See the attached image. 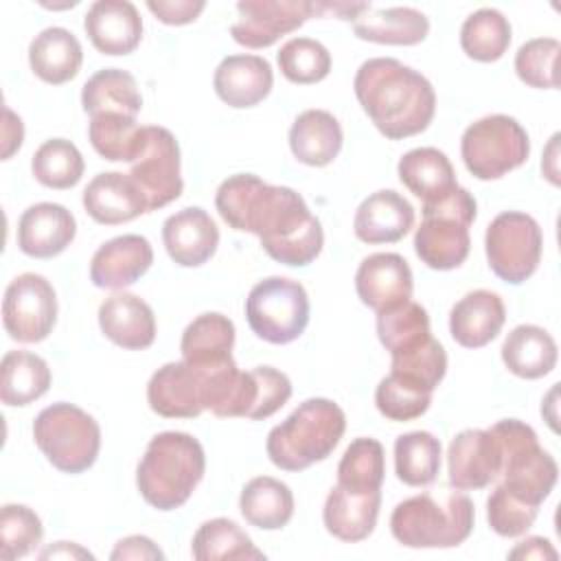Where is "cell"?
Returning <instances> with one entry per match:
<instances>
[{"label":"cell","instance_id":"obj_1","mask_svg":"<svg viewBox=\"0 0 561 561\" xmlns=\"http://www.w3.org/2000/svg\"><path fill=\"white\" fill-rule=\"evenodd\" d=\"M215 206L232 230L256 234L261 248L283 265L305 267L322 252V224L289 186L237 173L219 184Z\"/></svg>","mask_w":561,"mask_h":561},{"label":"cell","instance_id":"obj_2","mask_svg":"<svg viewBox=\"0 0 561 561\" xmlns=\"http://www.w3.org/2000/svg\"><path fill=\"white\" fill-rule=\"evenodd\" d=\"M355 96L373 125L390 140L425 131L436 112L432 83L392 57L366 59L355 72Z\"/></svg>","mask_w":561,"mask_h":561},{"label":"cell","instance_id":"obj_3","mask_svg":"<svg viewBox=\"0 0 561 561\" xmlns=\"http://www.w3.org/2000/svg\"><path fill=\"white\" fill-rule=\"evenodd\" d=\"M241 370L234 359L197 366L184 359L160 366L147 383L149 408L164 419H195L210 410L221 419Z\"/></svg>","mask_w":561,"mask_h":561},{"label":"cell","instance_id":"obj_4","mask_svg":"<svg viewBox=\"0 0 561 561\" xmlns=\"http://www.w3.org/2000/svg\"><path fill=\"white\" fill-rule=\"evenodd\" d=\"M206 471L202 443L186 432L156 434L136 469L142 500L158 511H175L188 502Z\"/></svg>","mask_w":561,"mask_h":561},{"label":"cell","instance_id":"obj_5","mask_svg":"<svg viewBox=\"0 0 561 561\" xmlns=\"http://www.w3.org/2000/svg\"><path fill=\"white\" fill-rule=\"evenodd\" d=\"M346 430L344 410L324 397L302 401L265 440L270 460L283 471H305L331 456Z\"/></svg>","mask_w":561,"mask_h":561},{"label":"cell","instance_id":"obj_6","mask_svg":"<svg viewBox=\"0 0 561 561\" xmlns=\"http://www.w3.org/2000/svg\"><path fill=\"white\" fill-rule=\"evenodd\" d=\"M473 519V502L458 489L421 493L394 506L390 530L408 548H456L469 539Z\"/></svg>","mask_w":561,"mask_h":561},{"label":"cell","instance_id":"obj_7","mask_svg":"<svg viewBox=\"0 0 561 561\" xmlns=\"http://www.w3.org/2000/svg\"><path fill=\"white\" fill-rule=\"evenodd\" d=\"M476 215L478 204L462 186L423 204V221L414 232L416 256L438 272L460 267L469 256V226L476 221Z\"/></svg>","mask_w":561,"mask_h":561},{"label":"cell","instance_id":"obj_8","mask_svg":"<svg viewBox=\"0 0 561 561\" xmlns=\"http://www.w3.org/2000/svg\"><path fill=\"white\" fill-rule=\"evenodd\" d=\"M489 430L502 449L500 484L517 500L539 508L559 478L554 458L539 445L535 430L519 419H502Z\"/></svg>","mask_w":561,"mask_h":561},{"label":"cell","instance_id":"obj_9","mask_svg":"<svg viewBox=\"0 0 561 561\" xmlns=\"http://www.w3.org/2000/svg\"><path fill=\"white\" fill-rule=\"evenodd\" d=\"M33 438L61 473L88 471L101 449V427L94 416L66 401L53 403L35 416Z\"/></svg>","mask_w":561,"mask_h":561},{"label":"cell","instance_id":"obj_10","mask_svg":"<svg viewBox=\"0 0 561 561\" xmlns=\"http://www.w3.org/2000/svg\"><path fill=\"white\" fill-rule=\"evenodd\" d=\"M526 129L506 114H491L471 123L460 138V156L478 180H497L528 160Z\"/></svg>","mask_w":561,"mask_h":561},{"label":"cell","instance_id":"obj_11","mask_svg":"<svg viewBox=\"0 0 561 561\" xmlns=\"http://www.w3.org/2000/svg\"><path fill=\"white\" fill-rule=\"evenodd\" d=\"M245 318L256 337L270 344H289L309 324V296L294 278H263L245 298Z\"/></svg>","mask_w":561,"mask_h":561},{"label":"cell","instance_id":"obj_12","mask_svg":"<svg viewBox=\"0 0 561 561\" xmlns=\"http://www.w3.org/2000/svg\"><path fill=\"white\" fill-rule=\"evenodd\" d=\"M484 252L491 272L500 280L522 285L539 267L543 252L541 228L526 213H500L486 228Z\"/></svg>","mask_w":561,"mask_h":561},{"label":"cell","instance_id":"obj_13","mask_svg":"<svg viewBox=\"0 0 561 561\" xmlns=\"http://www.w3.org/2000/svg\"><path fill=\"white\" fill-rule=\"evenodd\" d=\"M129 164L127 175L142 191L149 213L164 208L182 195L180 145L167 127L147 125L142 145Z\"/></svg>","mask_w":561,"mask_h":561},{"label":"cell","instance_id":"obj_14","mask_svg":"<svg viewBox=\"0 0 561 561\" xmlns=\"http://www.w3.org/2000/svg\"><path fill=\"white\" fill-rule=\"evenodd\" d=\"M57 322V294L42 274L15 276L2 300V324L11 340L22 344L42 342Z\"/></svg>","mask_w":561,"mask_h":561},{"label":"cell","instance_id":"obj_15","mask_svg":"<svg viewBox=\"0 0 561 561\" xmlns=\"http://www.w3.org/2000/svg\"><path fill=\"white\" fill-rule=\"evenodd\" d=\"M230 35L245 48H267L316 15L311 0H241Z\"/></svg>","mask_w":561,"mask_h":561},{"label":"cell","instance_id":"obj_16","mask_svg":"<svg viewBox=\"0 0 561 561\" xmlns=\"http://www.w3.org/2000/svg\"><path fill=\"white\" fill-rule=\"evenodd\" d=\"M502 449L491 430H462L447 449L449 484L458 491L484 489L500 478Z\"/></svg>","mask_w":561,"mask_h":561},{"label":"cell","instance_id":"obj_17","mask_svg":"<svg viewBox=\"0 0 561 561\" xmlns=\"http://www.w3.org/2000/svg\"><path fill=\"white\" fill-rule=\"evenodd\" d=\"M162 243L173 263L199 267L217 252L219 228L204 208L188 206L164 219Z\"/></svg>","mask_w":561,"mask_h":561},{"label":"cell","instance_id":"obj_18","mask_svg":"<svg viewBox=\"0 0 561 561\" xmlns=\"http://www.w3.org/2000/svg\"><path fill=\"white\" fill-rule=\"evenodd\" d=\"M412 289V270L397 252H375L357 267L355 291L359 300L375 311L410 300Z\"/></svg>","mask_w":561,"mask_h":561},{"label":"cell","instance_id":"obj_19","mask_svg":"<svg viewBox=\"0 0 561 561\" xmlns=\"http://www.w3.org/2000/svg\"><path fill=\"white\" fill-rule=\"evenodd\" d=\"M153 248L142 234L105 241L90 261V280L101 289H125L149 272Z\"/></svg>","mask_w":561,"mask_h":561},{"label":"cell","instance_id":"obj_20","mask_svg":"<svg viewBox=\"0 0 561 561\" xmlns=\"http://www.w3.org/2000/svg\"><path fill=\"white\" fill-rule=\"evenodd\" d=\"M77 234L75 215L53 202L28 206L18 221V245L26 256L53 259L61 254Z\"/></svg>","mask_w":561,"mask_h":561},{"label":"cell","instance_id":"obj_21","mask_svg":"<svg viewBox=\"0 0 561 561\" xmlns=\"http://www.w3.org/2000/svg\"><path fill=\"white\" fill-rule=\"evenodd\" d=\"M83 28L103 55H129L142 39V20L129 0H96L83 18Z\"/></svg>","mask_w":561,"mask_h":561},{"label":"cell","instance_id":"obj_22","mask_svg":"<svg viewBox=\"0 0 561 561\" xmlns=\"http://www.w3.org/2000/svg\"><path fill=\"white\" fill-rule=\"evenodd\" d=\"M85 213L103 226L127 224L142 213H149L147 199L136 182L118 171L94 175L83 191Z\"/></svg>","mask_w":561,"mask_h":561},{"label":"cell","instance_id":"obj_23","mask_svg":"<svg viewBox=\"0 0 561 561\" xmlns=\"http://www.w3.org/2000/svg\"><path fill=\"white\" fill-rule=\"evenodd\" d=\"M414 226L412 204L392 188L370 193L355 210L353 232L368 245L397 243Z\"/></svg>","mask_w":561,"mask_h":561},{"label":"cell","instance_id":"obj_24","mask_svg":"<svg viewBox=\"0 0 561 561\" xmlns=\"http://www.w3.org/2000/svg\"><path fill=\"white\" fill-rule=\"evenodd\" d=\"M213 85L226 105L245 110L272 92L274 72L270 61L259 55H228L215 68Z\"/></svg>","mask_w":561,"mask_h":561},{"label":"cell","instance_id":"obj_25","mask_svg":"<svg viewBox=\"0 0 561 561\" xmlns=\"http://www.w3.org/2000/svg\"><path fill=\"white\" fill-rule=\"evenodd\" d=\"M99 327L110 342L127 351L149 348L156 340L153 309L127 291L112 294L101 302Z\"/></svg>","mask_w":561,"mask_h":561},{"label":"cell","instance_id":"obj_26","mask_svg":"<svg viewBox=\"0 0 561 561\" xmlns=\"http://www.w3.org/2000/svg\"><path fill=\"white\" fill-rule=\"evenodd\" d=\"M504 320L502 298L489 289H473L451 307L449 333L465 348H482L500 335Z\"/></svg>","mask_w":561,"mask_h":561},{"label":"cell","instance_id":"obj_27","mask_svg":"<svg viewBox=\"0 0 561 561\" xmlns=\"http://www.w3.org/2000/svg\"><path fill=\"white\" fill-rule=\"evenodd\" d=\"M381 491L359 493L335 484L324 502V528L340 541L357 543L373 535L379 517Z\"/></svg>","mask_w":561,"mask_h":561},{"label":"cell","instance_id":"obj_28","mask_svg":"<svg viewBox=\"0 0 561 561\" xmlns=\"http://www.w3.org/2000/svg\"><path fill=\"white\" fill-rule=\"evenodd\" d=\"M344 142L337 118L327 110H305L289 129V149L294 158L307 167L331 164Z\"/></svg>","mask_w":561,"mask_h":561},{"label":"cell","instance_id":"obj_29","mask_svg":"<svg viewBox=\"0 0 561 561\" xmlns=\"http://www.w3.org/2000/svg\"><path fill=\"white\" fill-rule=\"evenodd\" d=\"M353 33L359 39L390 46L421 44L430 33V20L414 7L375 9L373 4L353 20Z\"/></svg>","mask_w":561,"mask_h":561},{"label":"cell","instance_id":"obj_30","mask_svg":"<svg viewBox=\"0 0 561 561\" xmlns=\"http://www.w3.org/2000/svg\"><path fill=\"white\" fill-rule=\"evenodd\" d=\"M31 70L50 85H61L75 79L83 64L79 39L64 26H48L28 46Z\"/></svg>","mask_w":561,"mask_h":561},{"label":"cell","instance_id":"obj_31","mask_svg":"<svg viewBox=\"0 0 561 561\" xmlns=\"http://www.w3.org/2000/svg\"><path fill=\"white\" fill-rule=\"evenodd\" d=\"M557 342L554 337L537 324L515 327L502 344L504 366L522 379H539L554 370L557 366Z\"/></svg>","mask_w":561,"mask_h":561},{"label":"cell","instance_id":"obj_32","mask_svg":"<svg viewBox=\"0 0 561 561\" xmlns=\"http://www.w3.org/2000/svg\"><path fill=\"white\" fill-rule=\"evenodd\" d=\"M399 180L423 204L447 195L458 186L449 158L436 147H416L401 156L397 164Z\"/></svg>","mask_w":561,"mask_h":561},{"label":"cell","instance_id":"obj_33","mask_svg":"<svg viewBox=\"0 0 561 561\" xmlns=\"http://www.w3.org/2000/svg\"><path fill=\"white\" fill-rule=\"evenodd\" d=\"M81 105L88 116H96V114L138 116L142 107V96L131 72L121 68H103L83 83Z\"/></svg>","mask_w":561,"mask_h":561},{"label":"cell","instance_id":"obj_34","mask_svg":"<svg viewBox=\"0 0 561 561\" xmlns=\"http://www.w3.org/2000/svg\"><path fill=\"white\" fill-rule=\"evenodd\" d=\"M239 508L250 526L280 530L294 515V493L272 476H256L241 489Z\"/></svg>","mask_w":561,"mask_h":561},{"label":"cell","instance_id":"obj_35","mask_svg":"<svg viewBox=\"0 0 561 561\" xmlns=\"http://www.w3.org/2000/svg\"><path fill=\"white\" fill-rule=\"evenodd\" d=\"M232 346H234V324L228 316L217 311L202 313L193 322H188L180 340L182 359L197 366L221 364L230 359Z\"/></svg>","mask_w":561,"mask_h":561},{"label":"cell","instance_id":"obj_36","mask_svg":"<svg viewBox=\"0 0 561 561\" xmlns=\"http://www.w3.org/2000/svg\"><path fill=\"white\" fill-rule=\"evenodd\" d=\"M50 388V368L31 351H9L0 364V399L4 405H28Z\"/></svg>","mask_w":561,"mask_h":561},{"label":"cell","instance_id":"obj_37","mask_svg":"<svg viewBox=\"0 0 561 561\" xmlns=\"http://www.w3.org/2000/svg\"><path fill=\"white\" fill-rule=\"evenodd\" d=\"M440 440L425 432H408L394 440V473L408 486H427L440 471Z\"/></svg>","mask_w":561,"mask_h":561},{"label":"cell","instance_id":"obj_38","mask_svg":"<svg viewBox=\"0 0 561 561\" xmlns=\"http://www.w3.org/2000/svg\"><path fill=\"white\" fill-rule=\"evenodd\" d=\"M191 552L197 561L265 559V554L252 543L250 535L228 517H215L204 522L193 535Z\"/></svg>","mask_w":561,"mask_h":561},{"label":"cell","instance_id":"obj_39","mask_svg":"<svg viewBox=\"0 0 561 561\" xmlns=\"http://www.w3.org/2000/svg\"><path fill=\"white\" fill-rule=\"evenodd\" d=\"M377 335L390 357L412 351L432 337L430 316L412 298L403 300L394 307L377 311Z\"/></svg>","mask_w":561,"mask_h":561},{"label":"cell","instance_id":"obj_40","mask_svg":"<svg viewBox=\"0 0 561 561\" xmlns=\"http://www.w3.org/2000/svg\"><path fill=\"white\" fill-rule=\"evenodd\" d=\"M511 44V24L502 11L484 7L467 15L460 26V46L467 57L491 64L504 57Z\"/></svg>","mask_w":561,"mask_h":561},{"label":"cell","instance_id":"obj_41","mask_svg":"<svg viewBox=\"0 0 561 561\" xmlns=\"http://www.w3.org/2000/svg\"><path fill=\"white\" fill-rule=\"evenodd\" d=\"M145 127L136 116L127 114H96L90 116L88 138L94 151L110 162H131L142 145Z\"/></svg>","mask_w":561,"mask_h":561},{"label":"cell","instance_id":"obj_42","mask_svg":"<svg viewBox=\"0 0 561 561\" xmlns=\"http://www.w3.org/2000/svg\"><path fill=\"white\" fill-rule=\"evenodd\" d=\"M386 476V451L375 438H355L337 465V484L348 491H381Z\"/></svg>","mask_w":561,"mask_h":561},{"label":"cell","instance_id":"obj_43","mask_svg":"<svg viewBox=\"0 0 561 561\" xmlns=\"http://www.w3.org/2000/svg\"><path fill=\"white\" fill-rule=\"evenodd\" d=\"M31 171L42 186L64 191L79 184L85 162L75 142L66 138H50L35 149Z\"/></svg>","mask_w":561,"mask_h":561},{"label":"cell","instance_id":"obj_44","mask_svg":"<svg viewBox=\"0 0 561 561\" xmlns=\"http://www.w3.org/2000/svg\"><path fill=\"white\" fill-rule=\"evenodd\" d=\"M430 403V388L392 370L379 381L375 390V405L388 421H414L427 412Z\"/></svg>","mask_w":561,"mask_h":561},{"label":"cell","instance_id":"obj_45","mask_svg":"<svg viewBox=\"0 0 561 561\" xmlns=\"http://www.w3.org/2000/svg\"><path fill=\"white\" fill-rule=\"evenodd\" d=\"M283 77L291 83L311 85L331 72V53L311 37H294L285 42L276 55Z\"/></svg>","mask_w":561,"mask_h":561},{"label":"cell","instance_id":"obj_46","mask_svg":"<svg viewBox=\"0 0 561 561\" xmlns=\"http://www.w3.org/2000/svg\"><path fill=\"white\" fill-rule=\"evenodd\" d=\"M44 537L37 513L24 504H4L0 511V557L4 561L31 554Z\"/></svg>","mask_w":561,"mask_h":561},{"label":"cell","instance_id":"obj_47","mask_svg":"<svg viewBox=\"0 0 561 561\" xmlns=\"http://www.w3.org/2000/svg\"><path fill=\"white\" fill-rule=\"evenodd\" d=\"M561 44L554 37H535L519 46L515 53V72L517 77L537 90H554L557 79V59Z\"/></svg>","mask_w":561,"mask_h":561},{"label":"cell","instance_id":"obj_48","mask_svg":"<svg viewBox=\"0 0 561 561\" xmlns=\"http://www.w3.org/2000/svg\"><path fill=\"white\" fill-rule=\"evenodd\" d=\"M390 370L405 375L434 392L447 373V353L443 344L432 335L427 342L412 351L390 357Z\"/></svg>","mask_w":561,"mask_h":561},{"label":"cell","instance_id":"obj_49","mask_svg":"<svg viewBox=\"0 0 561 561\" xmlns=\"http://www.w3.org/2000/svg\"><path fill=\"white\" fill-rule=\"evenodd\" d=\"M539 508L517 500L502 484H497L486 500V519L500 537H519L537 519Z\"/></svg>","mask_w":561,"mask_h":561},{"label":"cell","instance_id":"obj_50","mask_svg":"<svg viewBox=\"0 0 561 561\" xmlns=\"http://www.w3.org/2000/svg\"><path fill=\"white\" fill-rule=\"evenodd\" d=\"M147 9L169 26H182L197 20V15L206 9L204 0H149Z\"/></svg>","mask_w":561,"mask_h":561},{"label":"cell","instance_id":"obj_51","mask_svg":"<svg viewBox=\"0 0 561 561\" xmlns=\"http://www.w3.org/2000/svg\"><path fill=\"white\" fill-rule=\"evenodd\" d=\"M110 559L112 561H125V559L158 561V559H164V552L149 537H145V535H129V537L116 541Z\"/></svg>","mask_w":561,"mask_h":561},{"label":"cell","instance_id":"obj_52","mask_svg":"<svg viewBox=\"0 0 561 561\" xmlns=\"http://www.w3.org/2000/svg\"><path fill=\"white\" fill-rule=\"evenodd\" d=\"M24 140V125L22 118L11 110L2 107V160H9Z\"/></svg>","mask_w":561,"mask_h":561},{"label":"cell","instance_id":"obj_53","mask_svg":"<svg viewBox=\"0 0 561 561\" xmlns=\"http://www.w3.org/2000/svg\"><path fill=\"white\" fill-rule=\"evenodd\" d=\"M557 550L543 537H526L511 552L508 559H535V561H557Z\"/></svg>","mask_w":561,"mask_h":561},{"label":"cell","instance_id":"obj_54","mask_svg":"<svg viewBox=\"0 0 561 561\" xmlns=\"http://www.w3.org/2000/svg\"><path fill=\"white\" fill-rule=\"evenodd\" d=\"M316 7V15L324 18V15H333L340 20H357L370 4L368 2H313Z\"/></svg>","mask_w":561,"mask_h":561},{"label":"cell","instance_id":"obj_55","mask_svg":"<svg viewBox=\"0 0 561 561\" xmlns=\"http://www.w3.org/2000/svg\"><path fill=\"white\" fill-rule=\"evenodd\" d=\"M39 559H94L92 552L72 541H57L55 546L39 552Z\"/></svg>","mask_w":561,"mask_h":561},{"label":"cell","instance_id":"obj_56","mask_svg":"<svg viewBox=\"0 0 561 561\" xmlns=\"http://www.w3.org/2000/svg\"><path fill=\"white\" fill-rule=\"evenodd\" d=\"M559 134H554L546 147V156L541 160V171L543 175L554 184L559 186V169H557V156H559Z\"/></svg>","mask_w":561,"mask_h":561}]
</instances>
